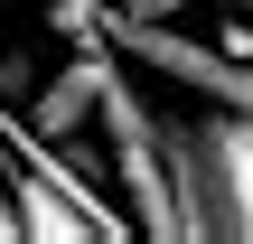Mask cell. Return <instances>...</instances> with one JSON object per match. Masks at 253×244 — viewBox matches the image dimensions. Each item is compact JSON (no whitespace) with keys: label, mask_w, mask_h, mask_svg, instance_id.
Wrapping results in <instances>:
<instances>
[{"label":"cell","mask_w":253,"mask_h":244,"mask_svg":"<svg viewBox=\"0 0 253 244\" xmlns=\"http://www.w3.org/2000/svg\"><path fill=\"white\" fill-rule=\"evenodd\" d=\"M103 150H113V188H122V207H131V226L150 244H197L188 235V197H178V179H169V150H160V113L131 94V75L113 66V85H103Z\"/></svg>","instance_id":"obj_1"},{"label":"cell","mask_w":253,"mask_h":244,"mask_svg":"<svg viewBox=\"0 0 253 244\" xmlns=\"http://www.w3.org/2000/svg\"><path fill=\"white\" fill-rule=\"evenodd\" d=\"M207 141H216V169H225V216H235V244H253V113L207 103Z\"/></svg>","instance_id":"obj_2"},{"label":"cell","mask_w":253,"mask_h":244,"mask_svg":"<svg viewBox=\"0 0 253 244\" xmlns=\"http://www.w3.org/2000/svg\"><path fill=\"white\" fill-rule=\"evenodd\" d=\"M131 9H150V19H178V9H188V0H131Z\"/></svg>","instance_id":"obj_3"},{"label":"cell","mask_w":253,"mask_h":244,"mask_svg":"<svg viewBox=\"0 0 253 244\" xmlns=\"http://www.w3.org/2000/svg\"><path fill=\"white\" fill-rule=\"evenodd\" d=\"M9 85H19V66H9V56H0V94H9Z\"/></svg>","instance_id":"obj_4"},{"label":"cell","mask_w":253,"mask_h":244,"mask_svg":"<svg viewBox=\"0 0 253 244\" xmlns=\"http://www.w3.org/2000/svg\"><path fill=\"white\" fill-rule=\"evenodd\" d=\"M225 9H244V19H253V0H225Z\"/></svg>","instance_id":"obj_5"}]
</instances>
